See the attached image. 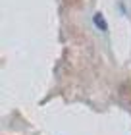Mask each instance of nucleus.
<instances>
[{
  "label": "nucleus",
  "instance_id": "f257e3e1",
  "mask_svg": "<svg viewBox=\"0 0 131 135\" xmlns=\"http://www.w3.org/2000/svg\"><path fill=\"white\" fill-rule=\"evenodd\" d=\"M95 25H96L98 29H102V31H106V23H104V17H102L100 14L95 16Z\"/></svg>",
  "mask_w": 131,
  "mask_h": 135
}]
</instances>
